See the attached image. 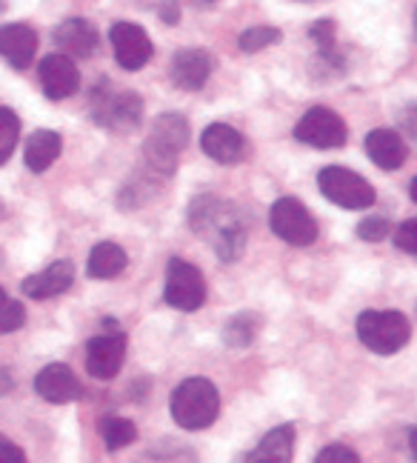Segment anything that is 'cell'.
<instances>
[{
  "label": "cell",
  "mask_w": 417,
  "mask_h": 463,
  "mask_svg": "<svg viewBox=\"0 0 417 463\" xmlns=\"http://www.w3.org/2000/svg\"><path fill=\"white\" fill-rule=\"evenodd\" d=\"M17 137H21V118L9 106H0V166L14 155Z\"/></svg>",
  "instance_id": "cell-24"
},
{
  "label": "cell",
  "mask_w": 417,
  "mask_h": 463,
  "mask_svg": "<svg viewBox=\"0 0 417 463\" xmlns=\"http://www.w3.org/2000/svg\"><path fill=\"white\" fill-rule=\"evenodd\" d=\"M41 86L49 100H63L78 92L81 75L69 55H49L41 63Z\"/></svg>",
  "instance_id": "cell-12"
},
{
  "label": "cell",
  "mask_w": 417,
  "mask_h": 463,
  "mask_svg": "<svg viewBox=\"0 0 417 463\" xmlns=\"http://www.w3.org/2000/svg\"><path fill=\"white\" fill-rule=\"evenodd\" d=\"M38 52V32L26 24H6L0 26V55L14 69H26Z\"/></svg>",
  "instance_id": "cell-16"
},
{
  "label": "cell",
  "mask_w": 417,
  "mask_h": 463,
  "mask_svg": "<svg viewBox=\"0 0 417 463\" xmlns=\"http://www.w3.org/2000/svg\"><path fill=\"white\" fill-rule=\"evenodd\" d=\"M166 304L177 312H194L206 300V280L201 269L180 258H172L166 266V289H163Z\"/></svg>",
  "instance_id": "cell-7"
},
{
  "label": "cell",
  "mask_w": 417,
  "mask_h": 463,
  "mask_svg": "<svg viewBox=\"0 0 417 463\" xmlns=\"http://www.w3.org/2000/svg\"><path fill=\"white\" fill-rule=\"evenodd\" d=\"M212 66L214 63L206 49H180L172 61V80L186 92H197V89L206 86Z\"/></svg>",
  "instance_id": "cell-14"
},
{
  "label": "cell",
  "mask_w": 417,
  "mask_h": 463,
  "mask_svg": "<svg viewBox=\"0 0 417 463\" xmlns=\"http://www.w3.org/2000/svg\"><path fill=\"white\" fill-rule=\"evenodd\" d=\"M61 149H63V140L58 132H52V129H38L29 140H26V166L32 172H46L54 160L61 157Z\"/></svg>",
  "instance_id": "cell-21"
},
{
  "label": "cell",
  "mask_w": 417,
  "mask_h": 463,
  "mask_svg": "<svg viewBox=\"0 0 417 463\" xmlns=\"http://www.w3.org/2000/svg\"><path fill=\"white\" fill-rule=\"evenodd\" d=\"M357 337L374 354H394L409 344L412 324L403 312H392V309L374 312V309H369L357 317Z\"/></svg>",
  "instance_id": "cell-3"
},
{
  "label": "cell",
  "mask_w": 417,
  "mask_h": 463,
  "mask_svg": "<svg viewBox=\"0 0 417 463\" xmlns=\"http://www.w3.org/2000/svg\"><path fill=\"white\" fill-rule=\"evenodd\" d=\"M201 146L212 160H217V164L232 166V164H238V160L243 157L246 140H243V135L238 129H232L229 123H212V127H206V132L201 137Z\"/></svg>",
  "instance_id": "cell-15"
},
{
  "label": "cell",
  "mask_w": 417,
  "mask_h": 463,
  "mask_svg": "<svg viewBox=\"0 0 417 463\" xmlns=\"http://www.w3.org/2000/svg\"><path fill=\"white\" fill-rule=\"evenodd\" d=\"M34 392L49 403H71L81 398V381L66 364H49L34 378Z\"/></svg>",
  "instance_id": "cell-13"
},
{
  "label": "cell",
  "mask_w": 417,
  "mask_h": 463,
  "mask_svg": "<svg viewBox=\"0 0 417 463\" xmlns=\"http://www.w3.org/2000/svg\"><path fill=\"white\" fill-rule=\"evenodd\" d=\"M394 246L417 258V218H412V221H406L394 229Z\"/></svg>",
  "instance_id": "cell-30"
},
{
  "label": "cell",
  "mask_w": 417,
  "mask_h": 463,
  "mask_svg": "<svg viewBox=\"0 0 417 463\" xmlns=\"http://www.w3.org/2000/svg\"><path fill=\"white\" fill-rule=\"evenodd\" d=\"M143 103L135 92H112V89H95L92 92V118L98 127L112 132H132L140 127Z\"/></svg>",
  "instance_id": "cell-5"
},
{
  "label": "cell",
  "mask_w": 417,
  "mask_h": 463,
  "mask_svg": "<svg viewBox=\"0 0 417 463\" xmlns=\"http://www.w3.org/2000/svg\"><path fill=\"white\" fill-rule=\"evenodd\" d=\"M414 24H417V14H414Z\"/></svg>",
  "instance_id": "cell-37"
},
{
  "label": "cell",
  "mask_w": 417,
  "mask_h": 463,
  "mask_svg": "<svg viewBox=\"0 0 417 463\" xmlns=\"http://www.w3.org/2000/svg\"><path fill=\"white\" fill-rule=\"evenodd\" d=\"M317 186L320 192L329 198L332 203L343 209H369L374 203V186L366 181L364 175H357L352 169L343 166H326L317 175Z\"/></svg>",
  "instance_id": "cell-6"
},
{
  "label": "cell",
  "mask_w": 417,
  "mask_h": 463,
  "mask_svg": "<svg viewBox=\"0 0 417 463\" xmlns=\"http://www.w3.org/2000/svg\"><path fill=\"white\" fill-rule=\"evenodd\" d=\"M366 155L380 169H401L406 164V144L403 137L392 129H374L366 135Z\"/></svg>",
  "instance_id": "cell-20"
},
{
  "label": "cell",
  "mask_w": 417,
  "mask_h": 463,
  "mask_svg": "<svg viewBox=\"0 0 417 463\" xmlns=\"http://www.w3.org/2000/svg\"><path fill=\"white\" fill-rule=\"evenodd\" d=\"M309 34H312V41L317 43L320 55H323L326 61H335V24H332V21H317V24L309 29ZM335 63L340 66V61H335Z\"/></svg>",
  "instance_id": "cell-28"
},
{
  "label": "cell",
  "mask_w": 417,
  "mask_h": 463,
  "mask_svg": "<svg viewBox=\"0 0 417 463\" xmlns=\"http://www.w3.org/2000/svg\"><path fill=\"white\" fill-rule=\"evenodd\" d=\"M271 232L292 246H312L317 241V223L315 218L306 212V206L295 198H280L271 206L269 215Z\"/></svg>",
  "instance_id": "cell-8"
},
{
  "label": "cell",
  "mask_w": 417,
  "mask_h": 463,
  "mask_svg": "<svg viewBox=\"0 0 417 463\" xmlns=\"http://www.w3.org/2000/svg\"><path fill=\"white\" fill-rule=\"evenodd\" d=\"M109 324V332L98 335L89 341L86 346V369H89V375L98 378V381H112L123 361H126V337L123 332H118L112 324L115 320H106Z\"/></svg>",
  "instance_id": "cell-10"
},
{
  "label": "cell",
  "mask_w": 417,
  "mask_h": 463,
  "mask_svg": "<svg viewBox=\"0 0 417 463\" xmlns=\"http://www.w3.org/2000/svg\"><path fill=\"white\" fill-rule=\"evenodd\" d=\"M54 46L69 58H92L98 49V29L83 17H71L54 29Z\"/></svg>",
  "instance_id": "cell-17"
},
{
  "label": "cell",
  "mask_w": 417,
  "mask_h": 463,
  "mask_svg": "<svg viewBox=\"0 0 417 463\" xmlns=\"http://www.w3.org/2000/svg\"><path fill=\"white\" fill-rule=\"evenodd\" d=\"M278 41H280V32L275 26H251L241 34V49L251 55V52H261Z\"/></svg>",
  "instance_id": "cell-27"
},
{
  "label": "cell",
  "mask_w": 417,
  "mask_h": 463,
  "mask_svg": "<svg viewBox=\"0 0 417 463\" xmlns=\"http://www.w3.org/2000/svg\"><path fill=\"white\" fill-rule=\"evenodd\" d=\"M409 449H412V458L417 463V430H412V435H409Z\"/></svg>",
  "instance_id": "cell-34"
},
{
  "label": "cell",
  "mask_w": 417,
  "mask_h": 463,
  "mask_svg": "<svg viewBox=\"0 0 417 463\" xmlns=\"http://www.w3.org/2000/svg\"><path fill=\"white\" fill-rule=\"evenodd\" d=\"M189 221L197 232H212V243L223 263L238 260L246 243V229L232 215L221 209V201L214 198H197L189 206Z\"/></svg>",
  "instance_id": "cell-1"
},
{
  "label": "cell",
  "mask_w": 417,
  "mask_h": 463,
  "mask_svg": "<svg viewBox=\"0 0 417 463\" xmlns=\"http://www.w3.org/2000/svg\"><path fill=\"white\" fill-rule=\"evenodd\" d=\"M24 320H26V309L21 300L9 298L4 289H0V335L17 332L24 326Z\"/></svg>",
  "instance_id": "cell-25"
},
{
  "label": "cell",
  "mask_w": 417,
  "mask_h": 463,
  "mask_svg": "<svg viewBox=\"0 0 417 463\" xmlns=\"http://www.w3.org/2000/svg\"><path fill=\"white\" fill-rule=\"evenodd\" d=\"M126 263H129V258H126L123 249L118 243L103 241V243H98L92 249V255H89L86 272H89V278H95V280H112L126 269Z\"/></svg>",
  "instance_id": "cell-22"
},
{
  "label": "cell",
  "mask_w": 417,
  "mask_h": 463,
  "mask_svg": "<svg viewBox=\"0 0 417 463\" xmlns=\"http://www.w3.org/2000/svg\"><path fill=\"white\" fill-rule=\"evenodd\" d=\"M389 232H394L392 223H389L386 218H380V215L360 221V226H357V235L364 238V241H369V243H377V241L389 238Z\"/></svg>",
  "instance_id": "cell-29"
},
{
  "label": "cell",
  "mask_w": 417,
  "mask_h": 463,
  "mask_svg": "<svg viewBox=\"0 0 417 463\" xmlns=\"http://www.w3.org/2000/svg\"><path fill=\"white\" fill-rule=\"evenodd\" d=\"M109 41H112L115 58L126 72H137V69H143L152 61V41L137 24L129 21L115 24L112 32H109Z\"/></svg>",
  "instance_id": "cell-11"
},
{
  "label": "cell",
  "mask_w": 417,
  "mask_h": 463,
  "mask_svg": "<svg viewBox=\"0 0 417 463\" xmlns=\"http://www.w3.org/2000/svg\"><path fill=\"white\" fill-rule=\"evenodd\" d=\"M409 192H412V201L417 203V177H414V181H412V189H409Z\"/></svg>",
  "instance_id": "cell-35"
},
{
  "label": "cell",
  "mask_w": 417,
  "mask_h": 463,
  "mask_svg": "<svg viewBox=\"0 0 417 463\" xmlns=\"http://www.w3.org/2000/svg\"><path fill=\"white\" fill-rule=\"evenodd\" d=\"M315 463H360V458H357L355 449L343 447V443H332V447H326V449L315 458Z\"/></svg>",
  "instance_id": "cell-31"
},
{
  "label": "cell",
  "mask_w": 417,
  "mask_h": 463,
  "mask_svg": "<svg viewBox=\"0 0 417 463\" xmlns=\"http://www.w3.org/2000/svg\"><path fill=\"white\" fill-rule=\"evenodd\" d=\"M0 463H26V455L24 449L12 443L9 438L0 435Z\"/></svg>",
  "instance_id": "cell-32"
},
{
  "label": "cell",
  "mask_w": 417,
  "mask_h": 463,
  "mask_svg": "<svg viewBox=\"0 0 417 463\" xmlns=\"http://www.w3.org/2000/svg\"><path fill=\"white\" fill-rule=\"evenodd\" d=\"M255 332H258L255 317H251V315H238V317L229 320L223 337H226L229 346H249L251 341H255Z\"/></svg>",
  "instance_id": "cell-26"
},
{
  "label": "cell",
  "mask_w": 417,
  "mask_h": 463,
  "mask_svg": "<svg viewBox=\"0 0 417 463\" xmlns=\"http://www.w3.org/2000/svg\"><path fill=\"white\" fill-rule=\"evenodd\" d=\"M71 280H75V266L69 260H54L43 272L24 280V295L32 300H46L54 295H63L71 287Z\"/></svg>",
  "instance_id": "cell-18"
},
{
  "label": "cell",
  "mask_w": 417,
  "mask_h": 463,
  "mask_svg": "<svg viewBox=\"0 0 417 463\" xmlns=\"http://www.w3.org/2000/svg\"><path fill=\"white\" fill-rule=\"evenodd\" d=\"M303 4H312V0H303Z\"/></svg>",
  "instance_id": "cell-36"
},
{
  "label": "cell",
  "mask_w": 417,
  "mask_h": 463,
  "mask_svg": "<svg viewBox=\"0 0 417 463\" xmlns=\"http://www.w3.org/2000/svg\"><path fill=\"white\" fill-rule=\"evenodd\" d=\"M295 455V426H275L255 449L246 452L238 463H292Z\"/></svg>",
  "instance_id": "cell-19"
},
{
  "label": "cell",
  "mask_w": 417,
  "mask_h": 463,
  "mask_svg": "<svg viewBox=\"0 0 417 463\" xmlns=\"http://www.w3.org/2000/svg\"><path fill=\"white\" fill-rule=\"evenodd\" d=\"M160 17L166 24H177V17H180V12H177V4L175 0H163V6H160Z\"/></svg>",
  "instance_id": "cell-33"
},
{
  "label": "cell",
  "mask_w": 417,
  "mask_h": 463,
  "mask_svg": "<svg viewBox=\"0 0 417 463\" xmlns=\"http://www.w3.org/2000/svg\"><path fill=\"white\" fill-rule=\"evenodd\" d=\"M98 430H100V438H103L109 452H118L123 447H129V443H135V438H137L135 423L126 420V418H118V415H103Z\"/></svg>",
  "instance_id": "cell-23"
},
{
  "label": "cell",
  "mask_w": 417,
  "mask_h": 463,
  "mask_svg": "<svg viewBox=\"0 0 417 463\" xmlns=\"http://www.w3.org/2000/svg\"><path fill=\"white\" fill-rule=\"evenodd\" d=\"M186 144H189L186 118L177 112L160 115L149 132L147 149H143L147 152V164L160 175H169V172H175V164H177L180 152L186 149Z\"/></svg>",
  "instance_id": "cell-4"
},
{
  "label": "cell",
  "mask_w": 417,
  "mask_h": 463,
  "mask_svg": "<svg viewBox=\"0 0 417 463\" xmlns=\"http://www.w3.org/2000/svg\"><path fill=\"white\" fill-rule=\"evenodd\" d=\"M221 412V395L206 378L184 381L172 395V418L184 430H206Z\"/></svg>",
  "instance_id": "cell-2"
},
{
  "label": "cell",
  "mask_w": 417,
  "mask_h": 463,
  "mask_svg": "<svg viewBox=\"0 0 417 463\" xmlns=\"http://www.w3.org/2000/svg\"><path fill=\"white\" fill-rule=\"evenodd\" d=\"M295 137L315 149H340L346 144L349 132L337 112L326 109V106H315V109L300 118V123L295 127Z\"/></svg>",
  "instance_id": "cell-9"
}]
</instances>
